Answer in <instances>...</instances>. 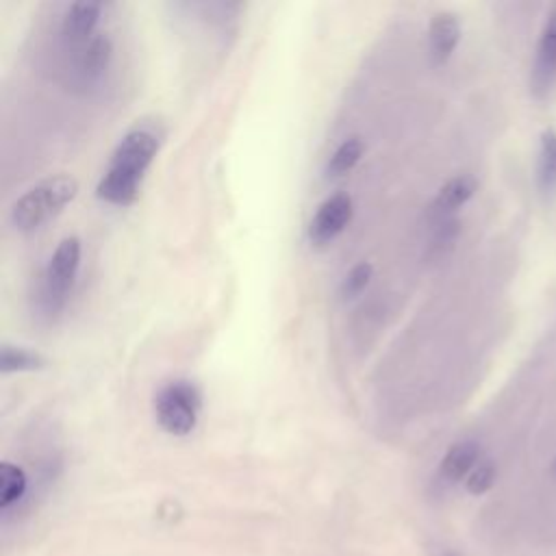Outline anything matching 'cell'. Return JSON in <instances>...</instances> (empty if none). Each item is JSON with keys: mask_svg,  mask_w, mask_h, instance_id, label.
Wrapping results in <instances>:
<instances>
[{"mask_svg": "<svg viewBox=\"0 0 556 556\" xmlns=\"http://www.w3.org/2000/svg\"><path fill=\"white\" fill-rule=\"evenodd\" d=\"M352 219V198L348 193H334L326 198L308 224V241L315 248H324L334 241Z\"/></svg>", "mask_w": 556, "mask_h": 556, "instance_id": "cell-6", "label": "cell"}, {"mask_svg": "<svg viewBox=\"0 0 556 556\" xmlns=\"http://www.w3.org/2000/svg\"><path fill=\"white\" fill-rule=\"evenodd\" d=\"M536 180L543 193L556 191V130L554 128H547L541 132Z\"/></svg>", "mask_w": 556, "mask_h": 556, "instance_id": "cell-12", "label": "cell"}, {"mask_svg": "<svg viewBox=\"0 0 556 556\" xmlns=\"http://www.w3.org/2000/svg\"><path fill=\"white\" fill-rule=\"evenodd\" d=\"M159 152V137L152 128L137 126L128 130L111 154V163L100 178L96 193L100 200L128 206L139 195L141 180Z\"/></svg>", "mask_w": 556, "mask_h": 556, "instance_id": "cell-1", "label": "cell"}, {"mask_svg": "<svg viewBox=\"0 0 556 556\" xmlns=\"http://www.w3.org/2000/svg\"><path fill=\"white\" fill-rule=\"evenodd\" d=\"M495 476H497V469H495V463L493 460H480L473 471L467 476V480L463 482L465 489L471 493V495H482L486 493L493 482H495Z\"/></svg>", "mask_w": 556, "mask_h": 556, "instance_id": "cell-17", "label": "cell"}, {"mask_svg": "<svg viewBox=\"0 0 556 556\" xmlns=\"http://www.w3.org/2000/svg\"><path fill=\"white\" fill-rule=\"evenodd\" d=\"M113 56V43L106 33H96L83 43H76L74 61H72V78L80 87H91L96 85Z\"/></svg>", "mask_w": 556, "mask_h": 556, "instance_id": "cell-5", "label": "cell"}, {"mask_svg": "<svg viewBox=\"0 0 556 556\" xmlns=\"http://www.w3.org/2000/svg\"><path fill=\"white\" fill-rule=\"evenodd\" d=\"M478 189V180L471 174H458L452 176L434 195L432 204L428 206V217L432 224L445 222L456 217L458 208L465 206Z\"/></svg>", "mask_w": 556, "mask_h": 556, "instance_id": "cell-8", "label": "cell"}, {"mask_svg": "<svg viewBox=\"0 0 556 556\" xmlns=\"http://www.w3.org/2000/svg\"><path fill=\"white\" fill-rule=\"evenodd\" d=\"M480 445L471 439L454 443L439 465V478L445 484H458L465 482L467 476L473 471V467L480 463Z\"/></svg>", "mask_w": 556, "mask_h": 556, "instance_id": "cell-10", "label": "cell"}, {"mask_svg": "<svg viewBox=\"0 0 556 556\" xmlns=\"http://www.w3.org/2000/svg\"><path fill=\"white\" fill-rule=\"evenodd\" d=\"M556 85V4L547 13L539 33L534 63H532V91L534 96H547Z\"/></svg>", "mask_w": 556, "mask_h": 556, "instance_id": "cell-7", "label": "cell"}, {"mask_svg": "<svg viewBox=\"0 0 556 556\" xmlns=\"http://www.w3.org/2000/svg\"><path fill=\"white\" fill-rule=\"evenodd\" d=\"M371 271H374L371 263H367V261L356 263V265H354V267L343 276L341 287H339V295H341L343 300H352V298H356V295H358V293L369 285Z\"/></svg>", "mask_w": 556, "mask_h": 556, "instance_id": "cell-16", "label": "cell"}, {"mask_svg": "<svg viewBox=\"0 0 556 556\" xmlns=\"http://www.w3.org/2000/svg\"><path fill=\"white\" fill-rule=\"evenodd\" d=\"M460 33H463L460 30V22H458V17L454 13L439 11V13H434L430 17V24H428V52H430V56H432V61L437 65L445 63L454 54V50H456V46L460 41Z\"/></svg>", "mask_w": 556, "mask_h": 556, "instance_id": "cell-9", "label": "cell"}, {"mask_svg": "<svg viewBox=\"0 0 556 556\" xmlns=\"http://www.w3.org/2000/svg\"><path fill=\"white\" fill-rule=\"evenodd\" d=\"M200 406V391L189 380L167 382L154 397L156 421L167 434L174 437H185L195 428Z\"/></svg>", "mask_w": 556, "mask_h": 556, "instance_id": "cell-4", "label": "cell"}, {"mask_svg": "<svg viewBox=\"0 0 556 556\" xmlns=\"http://www.w3.org/2000/svg\"><path fill=\"white\" fill-rule=\"evenodd\" d=\"M78 265H80V241L78 237H65L48 258V265L41 274V282L37 287L35 298H37L39 315L52 319L63 311L67 295L74 287Z\"/></svg>", "mask_w": 556, "mask_h": 556, "instance_id": "cell-3", "label": "cell"}, {"mask_svg": "<svg viewBox=\"0 0 556 556\" xmlns=\"http://www.w3.org/2000/svg\"><path fill=\"white\" fill-rule=\"evenodd\" d=\"M432 556H460V554H456L454 549H434Z\"/></svg>", "mask_w": 556, "mask_h": 556, "instance_id": "cell-18", "label": "cell"}, {"mask_svg": "<svg viewBox=\"0 0 556 556\" xmlns=\"http://www.w3.org/2000/svg\"><path fill=\"white\" fill-rule=\"evenodd\" d=\"M102 4L100 2H74L67 7L63 20H61V35L65 41H70L72 46L87 41L89 37H93V28L100 20L102 13Z\"/></svg>", "mask_w": 556, "mask_h": 556, "instance_id": "cell-11", "label": "cell"}, {"mask_svg": "<svg viewBox=\"0 0 556 556\" xmlns=\"http://www.w3.org/2000/svg\"><path fill=\"white\" fill-rule=\"evenodd\" d=\"M365 152V143L361 137H348L345 141L339 143V148L332 152L328 165H326V174L330 178H337V176H343L348 174L363 156Z\"/></svg>", "mask_w": 556, "mask_h": 556, "instance_id": "cell-14", "label": "cell"}, {"mask_svg": "<svg viewBox=\"0 0 556 556\" xmlns=\"http://www.w3.org/2000/svg\"><path fill=\"white\" fill-rule=\"evenodd\" d=\"M549 476L556 480V454H554V458H552V465H549Z\"/></svg>", "mask_w": 556, "mask_h": 556, "instance_id": "cell-19", "label": "cell"}, {"mask_svg": "<svg viewBox=\"0 0 556 556\" xmlns=\"http://www.w3.org/2000/svg\"><path fill=\"white\" fill-rule=\"evenodd\" d=\"M26 493V473L22 467L2 460L0 463V508L9 510Z\"/></svg>", "mask_w": 556, "mask_h": 556, "instance_id": "cell-13", "label": "cell"}, {"mask_svg": "<svg viewBox=\"0 0 556 556\" xmlns=\"http://www.w3.org/2000/svg\"><path fill=\"white\" fill-rule=\"evenodd\" d=\"M78 193V180L70 174L50 176L26 193H22L11 211L9 222L20 232H33L41 228L46 222L56 217Z\"/></svg>", "mask_w": 556, "mask_h": 556, "instance_id": "cell-2", "label": "cell"}, {"mask_svg": "<svg viewBox=\"0 0 556 556\" xmlns=\"http://www.w3.org/2000/svg\"><path fill=\"white\" fill-rule=\"evenodd\" d=\"M46 365L43 356L37 352L15 348V345H2L0 350V369L2 374H13V371H35Z\"/></svg>", "mask_w": 556, "mask_h": 556, "instance_id": "cell-15", "label": "cell"}]
</instances>
